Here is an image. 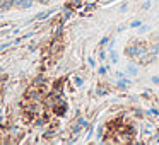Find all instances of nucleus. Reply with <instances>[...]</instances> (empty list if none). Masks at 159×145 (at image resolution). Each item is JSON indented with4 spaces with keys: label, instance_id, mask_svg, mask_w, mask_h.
<instances>
[{
    "label": "nucleus",
    "instance_id": "obj_9",
    "mask_svg": "<svg viewBox=\"0 0 159 145\" xmlns=\"http://www.w3.org/2000/svg\"><path fill=\"white\" fill-rule=\"evenodd\" d=\"M108 41H110V38H103V39H101V46L108 45Z\"/></svg>",
    "mask_w": 159,
    "mask_h": 145
},
{
    "label": "nucleus",
    "instance_id": "obj_4",
    "mask_svg": "<svg viewBox=\"0 0 159 145\" xmlns=\"http://www.w3.org/2000/svg\"><path fill=\"white\" fill-rule=\"evenodd\" d=\"M128 84H130L128 80H120L118 82V87H120V89H127V87H128Z\"/></svg>",
    "mask_w": 159,
    "mask_h": 145
},
{
    "label": "nucleus",
    "instance_id": "obj_1",
    "mask_svg": "<svg viewBox=\"0 0 159 145\" xmlns=\"http://www.w3.org/2000/svg\"><path fill=\"white\" fill-rule=\"evenodd\" d=\"M144 48H145V46L142 45V43H133V45L128 48V55L140 56V55H144Z\"/></svg>",
    "mask_w": 159,
    "mask_h": 145
},
{
    "label": "nucleus",
    "instance_id": "obj_11",
    "mask_svg": "<svg viewBox=\"0 0 159 145\" xmlns=\"http://www.w3.org/2000/svg\"><path fill=\"white\" fill-rule=\"evenodd\" d=\"M152 82H154V84H157V86H159V75H154V77H152Z\"/></svg>",
    "mask_w": 159,
    "mask_h": 145
},
{
    "label": "nucleus",
    "instance_id": "obj_3",
    "mask_svg": "<svg viewBox=\"0 0 159 145\" xmlns=\"http://www.w3.org/2000/svg\"><path fill=\"white\" fill-rule=\"evenodd\" d=\"M127 72H128L130 75H137V68L133 67V65H128V67H127Z\"/></svg>",
    "mask_w": 159,
    "mask_h": 145
},
{
    "label": "nucleus",
    "instance_id": "obj_8",
    "mask_svg": "<svg viewBox=\"0 0 159 145\" xmlns=\"http://www.w3.org/2000/svg\"><path fill=\"white\" fill-rule=\"evenodd\" d=\"M111 62H113V63H116V62H118V56H116L115 53H111Z\"/></svg>",
    "mask_w": 159,
    "mask_h": 145
},
{
    "label": "nucleus",
    "instance_id": "obj_7",
    "mask_svg": "<svg viewBox=\"0 0 159 145\" xmlns=\"http://www.w3.org/2000/svg\"><path fill=\"white\" fill-rule=\"evenodd\" d=\"M142 26V21H133L132 24H130V27H140Z\"/></svg>",
    "mask_w": 159,
    "mask_h": 145
},
{
    "label": "nucleus",
    "instance_id": "obj_12",
    "mask_svg": "<svg viewBox=\"0 0 159 145\" xmlns=\"http://www.w3.org/2000/svg\"><path fill=\"white\" fill-rule=\"evenodd\" d=\"M149 29V26H147V24H145V26H142L140 27V33H145V31H147Z\"/></svg>",
    "mask_w": 159,
    "mask_h": 145
},
{
    "label": "nucleus",
    "instance_id": "obj_5",
    "mask_svg": "<svg viewBox=\"0 0 159 145\" xmlns=\"http://www.w3.org/2000/svg\"><path fill=\"white\" fill-rule=\"evenodd\" d=\"M74 84H75V86H77V87H81L82 84H84V80H82L81 77H75V79H74Z\"/></svg>",
    "mask_w": 159,
    "mask_h": 145
},
{
    "label": "nucleus",
    "instance_id": "obj_6",
    "mask_svg": "<svg viewBox=\"0 0 159 145\" xmlns=\"http://www.w3.org/2000/svg\"><path fill=\"white\" fill-rule=\"evenodd\" d=\"M50 14H52V12H41L40 15H36V19H46Z\"/></svg>",
    "mask_w": 159,
    "mask_h": 145
},
{
    "label": "nucleus",
    "instance_id": "obj_13",
    "mask_svg": "<svg viewBox=\"0 0 159 145\" xmlns=\"http://www.w3.org/2000/svg\"><path fill=\"white\" fill-rule=\"evenodd\" d=\"M106 70H108L106 67H101V68H99V74H106Z\"/></svg>",
    "mask_w": 159,
    "mask_h": 145
},
{
    "label": "nucleus",
    "instance_id": "obj_10",
    "mask_svg": "<svg viewBox=\"0 0 159 145\" xmlns=\"http://www.w3.org/2000/svg\"><path fill=\"white\" fill-rule=\"evenodd\" d=\"M89 65H91V67H96V60H94V58H89Z\"/></svg>",
    "mask_w": 159,
    "mask_h": 145
},
{
    "label": "nucleus",
    "instance_id": "obj_2",
    "mask_svg": "<svg viewBox=\"0 0 159 145\" xmlns=\"http://www.w3.org/2000/svg\"><path fill=\"white\" fill-rule=\"evenodd\" d=\"M86 127V121H84V119H79V121L77 123H75V125H74V131H81L82 130V128H84Z\"/></svg>",
    "mask_w": 159,
    "mask_h": 145
}]
</instances>
